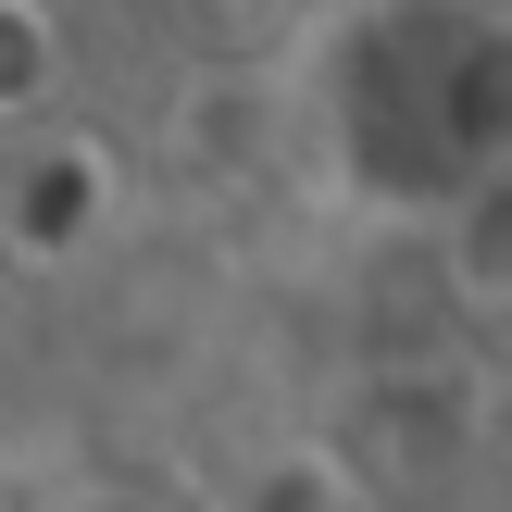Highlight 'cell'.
Instances as JSON below:
<instances>
[{
	"label": "cell",
	"mask_w": 512,
	"mask_h": 512,
	"mask_svg": "<svg viewBox=\"0 0 512 512\" xmlns=\"http://www.w3.org/2000/svg\"><path fill=\"white\" fill-rule=\"evenodd\" d=\"M100 213V150H38V163L0 188V238H25L38 263H63Z\"/></svg>",
	"instance_id": "obj_1"
},
{
	"label": "cell",
	"mask_w": 512,
	"mask_h": 512,
	"mask_svg": "<svg viewBox=\"0 0 512 512\" xmlns=\"http://www.w3.org/2000/svg\"><path fill=\"white\" fill-rule=\"evenodd\" d=\"M88 512H163V500H88Z\"/></svg>",
	"instance_id": "obj_2"
}]
</instances>
